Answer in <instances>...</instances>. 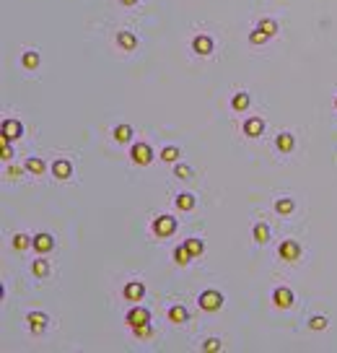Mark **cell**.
I'll use <instances>...</instances> for the list:
<instances>
[{"instance_id": "1", "label": "cell", "mask_w": 337, "mask_h": 353, "mask_svg": "<svg viewBox=\"0 0 337 353\" xmlns=\"http://www.w3.org/2000/svg\"><path fill=\"white\" fill-rule=\"evenodd\" d=\"M223 294L220 291H215V289H208V291H202L200 294V299H197V304H200V309H205V312H218V309L223 306Z\"/></svg>"}, {"instance_id": "2", "label": "cell", "mask_w": 337, "mask_h": 353, "mask_svg": "<svg viewBox=\"0 0 337 353\" xmlns=\"http://www.w3.org/2000/svg\"><path fill=\"white\" fill-rule=\"evenodd\" d=\"M176 231V218L174 216H159L153 221V234L159 236H171Z\"/></svg>"}, {"instance_id": "3", "label": "cell", "mask_w": 337, "mask_h": 353, "mask_svg": "<svg viewBox=\"0 0 337 353\" xmlns=\"http://www.w3.org/2000/svg\"><path fill=\"white\" fill-rule=\"evenodd\" d=\"M278 255H280V260H285V262H296V260L301 257V244H298V241H293V239H285L283 244L278 247Z\"/></svg>"}, {"instance_id": "4", "label": "cell", "mask_w": 337, "mask_h": 353, "mask_svg": "<svg viewBox=\"0 0 337 353\" xmlns=\"http://www.w3.org/2000/svg\"><path fill=\"white\" fill-rule=\"evenodd\" d=\"M130 156H132V161H135V164L145 166V164H151V161H153V148H151V146H145V143H138V146H132V148H130Z\"/></svg>"}, {"instance_id": "5", "label": "cell", "mask_w": 337, "mask_h": 353, "mask_svg": "<svg viewBox=\"0 0 337 353\" xmlns=\"http://www.w3.org/2000/svg\"><path fill=\"white\" fill-rule=\"evenodd\" d=\"M125 320H127L130 327H140V325H148L151 322V312H148V309H143V306H132Z\"/></svg>"}, {"instance_id": "6", "label": "cell", "mask_w": 337, "mask_h": 353, "mask_svg": "<svg viewBox=\"0 0 337 353\" xmlns=\"http://www.w3.org/2000/svg\"><path fill=\"white\" fill-rule=\"evenodd\" d=\"M31 247H34L39 255H47V252L55 247V239H52L47 231H42V234H36V236L31 239Z\"/></svg>"}, {"instance_id": "7", "label": "cell", "mask_w": 337, "mask_h": 353, "mask_svg": "<svg viewBox=\"0 0 337 353\" xmlns=\"http://www.w3.org/2000/svg\"><path fill=\"white\" fill-rule=\"evenodd\" d=\"M3 135L8 140H18L21 135H24V125H21L18 120H3Z\"/></svg>"}, {"instance_id": "8", "label": "cell", "mask_w": 337, "mask_h": 353, "mask_svg": "<svg viewBox=\"0 0 337 353\" xmlns=\"http://www.w3.org/2000/svg\"><path fill=\"white\" fill-rule=\"evenodd\" d=\"M192 50H195L197 55H210V52H213V39H210L208 34H197V37L192 39Z\"/></svg>"}, {"instance_id": "9", "label": "cell", "mask_w": 337, "mask_h": 353, "mask_svg": "<svg viewBox=\"0 0 337 353\" xmlns=\"http://www.w3.org/2000/svg\"><path fill=\"white\" fill-rule=\"evenodd\" d=\"M52 174L57 176V180H70V174H73V164L67 161V159H57L52 164Z\"/></svg>"}, {"instance_id": "10", "label": "cell", "mask_w": 337, "mask_h": 353, "mask_svg": "<svg viewBox=\"0 0 337 353\" xmlns=\"http://www.w3.org/2000/svg\"><path fill=\"white\" fill-rule=\"evenodd\" d=\"M143 296H145V286H143V283L130 280V283L125 286V299H130V301H140Z\"/></svg>"}, {"instance_id": "11", "label": "cell", "mask_w": 337, "mask_h": 353, "mask_svg": "<svg viewBox=\"0 0 337 353\" xmlns=\"http://www.w3.org/2000/svg\"><path fill=\"white\" fill-rule=\"evenodd\" d=\"M273 301H275V306H280V309H288L290 304H293V291H290V289H275V294H273Z\"/></svg>"}, {"instance_id": "12", "label": "cell", "mask_w": 337, "mask_h": 353, "mask_svg": "<svg viewBox=\"0 0 337 353\" xmlns=\"http://www.w3.org/2000/svg\"><path fill=\"white\" fill-rule=\"evenodd\" d=\"M262 130H265V122L259 117H249V120L244 122V135H249V138L262 135Z\"/></svg>"}, {"instance_id": "13", "label": "cell", "mask_w": 337, "mask_h": 353, "mask_svg": "<svg viewBox=\"0 0 337 353\" xmlns=\"http://www.w3.org/2000/svg\"><path fill=\"white\" fill-rule=\"evenodd\" d=\"M26 322H29V327H31V333H42L44 327H47V314H42V312H31L29 317H26Z\"/></svg>"}, {"instance_id": "14", "label": "cell", "mask_w": 337, "mask_h": 353, "mask_svg": "<svg viewBox=\"0 0 337 353\" xmlns=\"http://www.w3.org/2000/svg\"><path fill=\"white\" fill-rule=\"evenodd\" d=\"M275 146H278V151L290 153V151H293V146H296V140H293V135H290V132H280L278 140H275Z\"/></svg>"}, {"instance_id": "15", "label": "cell", "mask_w": 337, "mask_h": 353, "mask_svg": "<svg viewBox=\"0 0 337 353\" xmlns=\"http://www.w3.org/2000/svg\"><path fill=\"white\" fill-rule=\"evenodd\" d=\"M117 44H120L122 50H135V47H138V39H135L132 31H122V34L117 37Z\"/></svg>"}, {"instance_id": "16", "label": "cell", "mask_w": 337, "mask_h": 353, "mask_svg": "<svg viewBox=\"0 0 337 353\" xmlns=\"http://www.w3.org/2000/svg\"><path fill=\"white\" fill-rule=\"evenodd\" d=\"M187 317H190V314H187V309H184V306H171V309H169V320L176 322V325L187 322Z\"/></svg>"}, {"instance_id": "17", "label": "cell", "mask_w": 337, "mask_h": 353, "mask_svg": "<svg viewBox=\"0 0 337 353\" xmlns=\"http://www.w3.org/2000/svg\"><path fill=\"white\" fill-rule=\"evenodd\" d=\"M231 107L236 109V112H244V109H249V94H244V91H239L234 99H231Z\"/></svg>"}, {"instance_id": "18", "label": "cell", "mask_w": 337, "mask_h": 353, "mask_svg": "<svg viewBox=\"0 0 337 353\" xmlns=\"http://www.w3.org/2000/svg\"><path fill=\"white\" fill-rule=\"evenodd\" d=\"M176 208H179V210H192V208H195V195L182 192V195L176 197Z\"/></svg>"}, {"instance_id": "19", "label": "cell", "mask_w": 337, "mask_h": 353, "mask_svg": "<svg viewBox=\"0 0 337 353\" xmlns=\"http://www.w3.org/2000/svg\"><path fill=\"white\" fill-rule=\"evenodd\" d=\"M184 247L190 250V255H192V257H200L202 252H205V244H202L200 239H187V241H184Z\"/></svg>"}, {"instance_id": "20", "label": "cell", "mask_w": 337, "mask_h": 353, "mask_svg": "<svg viewBox=\"0 0 337 353\" xmlns=\"http://www.w3.org/2000/svg\"><path fill=\"white\" fill-rule=\"evenodd\" d=\"M293 200H290V197H280V200L275 203V210L280 213V216H288V213H293Z\"/></svg>"}, {"instance_id": "21", "label": "cell", "mask_w": 337, "mask_h": 353, "mask_svg": "<svg viewBox=\"0 0 337 353\" xmlns=\"http://www.w3.org/2000/svg\"><path fill=\"white\" fill-rule=\"evenodd\" d=\"M31 273L36 275V278H44L50 273V262L47 260H34V265H31Z\"/></svg>"}, {"instance_id": "22", "label": "cell", "mask_w": 337, "mask_h": 353, "mask_svg": "<svg viewBox=\"0 0 337 353\" xmlns=\"http://www.w3.org/2000/svg\"><path fill=\"white\" fill-rule=\"evenodd\" d=\"M252 234H254V241H259V244H267V239H270V229H267L265 224H257V226L252 229Z\"/></svg>"}, {"instance_id": "23", "label": "cell", "mask_w": 337, "mask_h": 353, "mask_svg": "<svg viewBox=\"0 0 337 353\" xmlns=\"http://www.w3.org/2000/svg\"><path fill=\"white\" fill-rule=\"evenodd\" d=\"M115 138H117L120 143H127V140L132 138V127H130V125H117V127H115Z\"/></svg>"}, {"instance_id": "24", "label": "cell", "mask_w": 337, "mask_h": 353, "mask_svg": "<svg viewBox=\"0 0 337 353\" xmlns=\"http://www.w3.org/2000/svg\"><path fill=\"white\" fill-rule=\"evenodd\" d=\"M26 171H31V174H36V176L44 174V161H42V159H34V156L26 159Z\"/></svg>"}, {"instance_id": "25", "label": "cell", "mask_w": 337, "mask_h": 353, "mask_svg": "<svg viewBox=\"0 0 337 353\" xmlns=\"http://www.w3.org/2000/svg\"><path fill=\"white\" fill-rule=\"evenodd\" d=\"M21 62H24V68L34 70L39 65V52H24V57H21Z\"/></svg>"}, {"instance_id": "26", "label": "cell", "mask_w": 337, "mask_h": 353, "mask_svg": "<svg viewBox=\"0 0 337 353\" xmlns=\"http://www.w3.org/2000/svg\"><path fill=\"white\" fill-rule=\"evenodd\" d=\"M174 260H176L179 265H187V262L192 260V255H190V250L182 244V247H176V250H174Z\"/></svg>"}, {"instance_id": "27", "label": "cell", "mask_w": 337, "mask_h": 353, "mask_svg": "<svg viewBox=\"0 0 337 353\" xmlns=\"http://www.w3.org/2000/svg\"><path fill=\"white\" fill-rule=\"evenodd\" d=\"M161 159H164V161H169V164L179 161V148H174V146H166V148L161 151Z\"/></svg>"}, {"instance_id": "28", "label": "cell", "mask_w": 337, "mask_h": 353, "mask_svg": "<svg viewBox=\"0 0 337 353\" xmlns=\"http://www.w3.org/2000/svg\"><path fill=\"white\" fill-rule=\"evenodd\" d=\"M13 247H16V250H26V247H31V236H26V234H16V236H13Z\"/></svg>"}, {"instance_id": "29", "label": "cell", "mask_w": 337, "mask_h": 353, "mask_svg": "<svg viewBox=\"0 0 337 353\" xmlns=\"http://www.w3.org/2000/svg\"><path fill=\"white\" fill-rule=\"evenodd\" d=\"M257 29H262L267 37H273L275 31H278V24H275V21H270V18H265V21H259V26Z\"/></svg>"}, {"instance_id": "30", "label": "cell", "mask_w": 337, "mask_h": 353, "mask_svg": "<svg viewBox=\"0 0 337 353\" xmlns=\"http://www.w3.org/2000/svg\"><path fill=\"white\" fill-rule=\"evenodd\" d=\"M132 333H135V338H151L153 335V327H151V322L148 325H140V327H132Z\"/></svg>"}, {"instance_id": "31", "label": "cell", "mask_w": 337, "mask_h": 353, "mask_svg": "<svg viewBox=\"0 0 337 353\" xmlns=\"http://www.w3.org/2000/svg\"><path fill=\"white\" fill-rule=\"evenodd\" d=\"M174 174L179 176V180H192V169L187 164H176L174 166Z\"/></svg>"}, {"instance_id": "32", "label": "cell", "mask_w": 337, "mask_h": 353, "mask_svg": "<svg viewBox=\"0 0 337 353\" xmlns=\"http://www.w3.org/2000/svg\"><path fill=\"white\" fill-rule=\"evenodd\" d=\"M327 325H329V320H327V317H319V314L309 320V327H311V330H327Z\"/></svg>"}, {"instance_id": "33", "label": "cell", "mask_w": 337, "mask_h": 353, "mask_svg": "<svg viewBox=\"0 0 337 353\" xmlns=\"http://www.w3.org/2000/svg\"><path fill=\"white\" fill-rule=\"evenodd\" d=\"M267 39H270V37H267L262 29H254V31L249 34V42H252V44H262V42H267Z\"/></svg>"}, {"instance_id": "34", "label": "cell", "mask_w": 337, "mask_h": 353, "mask_svg": "<svg viewBox=\"0 0 337 353\" xmlns=\"http://www.w3.org/2000/svg\"><path fill=\"white\" fill-rule=\"evenodd\" d=\"M202 348H205L208 353H215V350H220V340H218V338H208Z\"/></svg>"}, {"instance_id": "35", "label": "cell", "mask_w": 337, "mask_h": 353, "mask_svg": "<svg viewBox=\"0 0 337 353\" xmlns=\"http://www.w3.org/2000/svg\"><path fill=\"white\" fill-rule=\"evenodd\" d=\"M6 176H11V180H16V176H21V169H18V166H11V169L6 171Z\"/></svg>"}, {"instance_id": "36", "label": "cell", "mask_w": 337, "mask_h": 353, "mask_svg": "<svg viewBox=\"0 0 337 353\" xmlns=\"http://www.w3.org/2000/svg\"><path fill=\"white\" fill-rule=\"evenodd\" d=\"M122 3H125V6H135V3H138V0H122Z\"/></svg>"}, {"instance_id": "37", "label": "cell", "mask_w": 337, "mask_h": 353, "mask_svg": "<svg viewBox=\"0 0 337 353\" xmlns=\"http://www.w3.org/2000/svg\"><path fill=\"white\" fill-rule=\"evenodd\" d=\"M334 107H337V99H334Z\"/></svg>"}]
</instances>
